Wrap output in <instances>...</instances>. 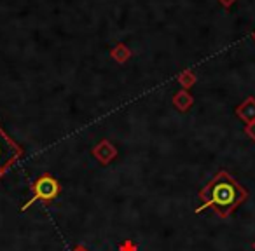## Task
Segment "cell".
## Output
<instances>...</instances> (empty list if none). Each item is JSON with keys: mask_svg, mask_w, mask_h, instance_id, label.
<instances>
[{"mask_svg": "<svg viewBox=\"0 0 255 251\" xmlns=\"http://www.w3.org/2000/svg\"><path fill=\"white\" fill-rule=\"evenodd\" d=\"M203 197L206 199L203 208L215 206L217 211L222 216H226L247 197V192L233 178H229L227 174L222 173L206 187V190L203 192Z\"/></svg>", "mask_w": 255, "mask_h": 251, "instance_id": "6da1fadb", "label": "cell"}, {"mask_svg": "<svg viewBox=\"0 0 255 251\" xmlns=\"http://www.w3.org/2000/svg\"><path fill=\"white\" fill-rule=\"evenodd\" d=\"M33 197L23 206V209H26L30 204H33L35 201H51L60 194V183L54 180L49 174H44V176L37 178V181L32 185Z\"/></svg>", "mask_w": 255, "mask_h": 251, "instance_id": "7a4b0ae2", "label": "cell"}, {"mask_svg": "<svg viewBox=\"0 0 255 251\" xmlns=\"http://www.w3.org/2000/svg\"><path fill=\"white\" fill-rule=\"evenodd\" d=\"M19 156H21V149L0 128V176L12 166V163Z\"/></svg>", "mask_w": 255, "mask_h": 251, "instance_id": "3957f363", "label": "cell"}, {"mask_svg": "<svg viewBox=\"0 0 255 251\" xmlns=\"http://www.w3.org/2000/svg\"><path fill=\"white\" fill-rule=\"evenodd\" d=\"M74 251H88V250H84V248H75Z\"/></svg>", "mask_w": 255, "mask_h": 251, "instance_id": "277c9868", "label": "cell"}]
</instances>
